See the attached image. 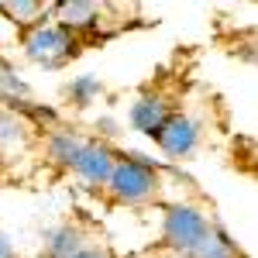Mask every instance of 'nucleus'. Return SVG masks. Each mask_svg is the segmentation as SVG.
<instances>
[{"label": "nucleus", "mask_w": 258, "mask_h": 258, "mask_svg": "<svg viewBox=\"0 0 258 258\" xmlns=\"http://www.w3.org/2000/svg\"><path fill=\"white\" fill-rule=\"evenodd\" d=\"M52 14H55V24H62L66 31H86V28H93L103 14V7L93 4V0H73V4H52Z\"/></svg>", "instance_id": "423d86ee"}, {"label": "nucleus", "mask_w": 258, "mask_h": 258, "mask_svg": "<svg viewBox=\"0 0 258 258\" xmlns=\"http://www.w3.org/2000/svg\"><path fill=\"white\" fill-rule=\"evenodd\" d=\"M0 14L11 21V24H18V28H35L41 21H48L52 14V4H41V0H0Z\"/></svg>", "instance_id": "0eeeda50"}, {"label": "nucleus", "mask_w": 258, "mask_h": 258, "mask_svg": "<svg viewBox=\"0 0 258 258\" xmlns=\"http://www.w3.org/2000/svg\"><path fill=\"white\" fill-rule=\"evenodd\" d=\"M21 48H24V55L41 66V69H59L66 62L76 55V35L73 31H66L62 24L55 21H41L35 28H28L24 31V38H21Z\"/></svg>", "instance_id": "7ed1b4c3"}, {"label": "nucleus", "mask_w": 258, "mask_h": 258, "mask_svg": "<svg viewBox=\"0 0 258 258\" xmlns=\"http://www.w3.org/2000/svg\"><path fill=\"white\" fill-rule=\"evenodd\" d=\"M48 148L59 165H66L73 176H80L90 186H103L114 169V159H117L107 145H100L93 138H80V135H55Z\"/></svg>", "instance_id": "f257e3e1"}, {"label": "nucleus", "mask_w": 258, "mask_h": 258, "mask_svg": "<svg viewBox=\"0 0 258 258\" xmlns=\"http://www.w3.org/2000/svg\"><path fill=\"white\" fill-rule=\"evenodd\" d=\"M210 227H214V220L207 217L200 207L176 203V207H169V214L162 220V241H165L172 251H179V255L186 258L200 241L210 234Z\"/></svg>", "instance_id": "20e7f679"}, {"label": "nucleus", "mask_w": 258, "mask_h": 258, "mask_svg": "<svg viewBox=\"0 0 258 258\" xmlns=\"http://www.w3.org/2000/svg\"><path fill=\"white\" fill-rule=\"evenodd\" d=\"M186 258H238V248H234V241L227 238L220 227H210V234L200 241Z\"/></svg>", "instance_id": "1a4fd4ad"}, {"label": "nucleus", "mask_w": 258, "mask_h": 258, "mask_svg": "<svg viewBox=\"0 0 258 258\" xmlns=\"http://www.w3.org/2000/svg\"><path fill=\"white\" fill-rule=\"evenodd\" d=\"M103 186H107V193L117 200V203H124V207H141V203L159 197L162 176H159V169L152 162H145L141 155H117Z\"/></svg>", "instance_id": "f03ea898"}, {"label": "nucleus", "mask_w": 258, "mask_h": 258, "mask_svg": "<svg viewBox=\"0 0 258 258\" xmlns=\"http://www.w3.org/2000/svg\"><path fill=\"white\" fill-rule=\"evenodd\" d=\"M152 138L169 159H189L200 148V141H203V131L189 114H169Z\"/></svg>", "instance_id": "39448f33"}, {"label": "nucleus", "mask_w": 258, "mask_h": 258, "mask_svg": "<svg viewBox=\"0 0 258 258\" xmlns=\"http://www.w3.org/2000/svg\"><path fill=\"white\" fill-rule=\"evenodd\" d=\"M0 93H4V97H24V93H28V86H24V83L14 76V69L4 66V62H0Z\"/></svg>", "instance_id": "9b49d317"}, {"label": "nucleus", "mask_w": 258, "mask_h": 258, "mask_svg": "<svg viewBox=\"0 0 258 258\" xmlns=\"http://www.w3.org/2000/svg\"><path fill=\"white\" fill-rule=\"evenodd\" d=\"M24 141H28V124L18 120L14 114H0V155L21 148Z\"/></svg>", "instance_id": "9d476101"}, {"label": "nucleus", "mask_w": 258, "mask_h": 258, "mask_svg": "<svg viewBox=\"0 0 258 258\" xmlns=\"http://www.w3.org/2000/svg\"><path fill=\"white\" fill-rule=\"evenodd\" d=\"M69 258H110V255H107V248H97V244H83L80 251H73Z\"/></svg>", "instance_id": "ddd939ff"}, {"label": "nucleus", "mask_w": 258, "mask_h": 258, "mask_svg": "<svg viewBox=\"0 0 258 258\" xmlns=\"http://www.w3.org/2000/svg\"><path fill=\"white\" fill-rule=\"evenodd\" d=\"M165 117H169V103L162 97H141L138 103L131 107V124L138 127L141 135H148V138L162 127Z\"/></svg>", "instance_id": "6e6552de"}, {"label": "nucleus", "mask_w": 258, "mask_h": 258, "mask_svg": "<svg viewBox=\"0 0 258 258\" xmlns=\"http://www.w3.org/2000/svg\"><path fill=\"white\" fill-rule=\"evenodd\" d=\"M90 93H100L97 80H90V76H83V80H76L73 86H69V97L76 100L80 107H86V103H90Z\"/></svg>", "instance_id": "f8f14e48"}, {"label": "nucleus", "mask_w": 258, "mask_h": 258, "mask_svg": "<svg viewBox=\"0 0 258 258\" xmlns=\"http://www.w3.org/2000/svg\"><path fill=\"white\" fill-rule=\"evenodd\" d=\"M0 258H14V244H11V238L0 231Z\"/></svg>", "instance_id": "4468645a"}]
</instances>
